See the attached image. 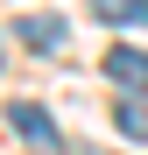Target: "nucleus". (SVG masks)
Returning a JSON list of instances; mask_svg holds the SVG:
<instances>
[{
	"instance_id": "f257e3e1",
	"label": "nucleus",
	"mask_w": 148,
	"mask_h": 155,
	"mask_svg": "<svg viewBox=\"0 0 148 155\" xmlns=\"http://www.w3.org/2000/svg\"><path fill=\"white\" fill-rule=\"evenodd\" d=\"M14 42L35 49V57H57V49L71 42V28H64V14H21L14 21Z\"/></svg>"
},
{
	"instance_id": "f03ea898",
	"label": "nucleus",
	"mask_w": 148,
	"mask_h": 155,
	"mask_svg": "<svg viewBox=\"0 0 148 155\" xmlns=\"http://www.w3.org/2000/svg\"><path fill=\"white\" fill-rule=\"evenodd\" d=\"M7 120H14V134H21V141H35L42 155H57V120H49L35 99H14V106H7Z\"/></svg>"
},
{
	"instance_id": "7ed1b4c3",
	"label": "nucleus",
	"mask_w": 148,
	"mask_h": 155,
	"mask_svg": "<svg viewBox=\"0 0 148 155\" xmlns=\"http://www.w3.org/2000/svg\"><path fill=\"white\" fill-rule=\"evenodd\" d=\"M106 78H113L120 92H148V49L113 42V49H106Z\"/></svg>"
},
{
	"instance_id": "20e7f679",
	"label": "nucleus",
	"mask_w": 148,
	"mask_h": 155,
	"mask_svg": "<svg viewBox=\"0 0 148 155\" xmlns=\"http://www.w3.org/2000/svg\"><path fill=\"white\" fill-rule=\"evenodd\" d=\"M92 14L113 28H148V0H92Z\"/></svg>"
},
{
	"instance_id": "39448f33",
	"label": "nucleus",
	"mask_w": 148,
	"mask_h": 155,
	"mask_svg": "<svg viewBox=\"0 0 148 155\" xmlns=\"http://www.w3.org/2000/svg\"><path fill=\"white\" fill-rule=\"evenodd\" d=\"M113 127L127 141H148V106H141V99H120V106H113Z\"/></svg>"
}]
</instances>
